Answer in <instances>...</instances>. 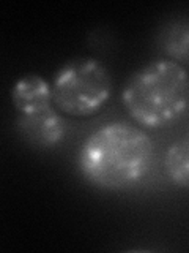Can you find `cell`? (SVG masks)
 I'll list each match as a JSON object with an SVG mask.
<instances>
[{"label": "cell", "instance_id": "cell-1", "mask_svg": "<svg viewBox=\"0 0 189 253\" xmlns=\"http://www.w3.org/2000/svg\"><path fill=\"white\" fill-rule=\"evenodd\" d=\"M153 150V141L139 126L109 122L85 139L77 163L82 176L94 187L125 190L147 176Z\"/></svg>", "mask_w": 189, "mask_h": 253}, {"label": "cell", "instance_id": "cell-2", "mask_svg": "<svg viewBox=\"0 0 189 253\" xmlns=\"http://www.w3.org/2000/svg\"><path fill=\"white\" fill-rule=\"evenodd\" d=\"M122 101L139 125L147 128L167 126L188 108V71L170 59L150 62L129 76L123 87Z\"/></svg>", "mask_w": 189, "mask_h": 253}, {"label": "cell", "instance_id": "cell-3", "mask_svg": "<svg viewBox=\"0 0 189 253\" xmlns=\"http://www.w3.org/2000/svg\"><path fill=\"white\" fill-rule=\"evenodd\" d=\"M51 85L54 105L71 117L94 116L112 93V78L107 68L93 57L66 62L55 73Z\"/></svg>", "mask_w": 189, "mask_h": 253}, {"label": "cell", "instance_id": "cell-4", "mask_svg": "<svg viewBox=\"0 0 189 253\" xmlns=\"http://www.w3.org/2000/svg\"><path fill=\"white\" fill-rule=\"evenodd\" d=\"M16 128L30 146L43 149L57 146L66 133L65 121L54 106L33 114H19L16 119Z\"/></svg>", "mask_w": 189, "mask_h": 253}, {"label": "cell", "instance_id": "cell-5", "mask_svg": "<svg viewBox=\"0 0 189 253\" xmlns=\"http://www.w3.org/2000/svg\"><path fill=\"white\" fill-rule=\"evenodd\" d=\"M13 105L19 114H33L52 108V85L39 75H26L11 90Z\"/></svg>", "mask_w": 189, "mask_h": 253}, {"label": "cell", "instance_id": "cell-6", "mask_svg": "<svg viewBox=\"0 0 189 253\" xmlns=\"http://www.w3.org/2000/svg\"><path fill=\"white\" fill-rule=\"evenodd\" d=\"M158 42L170 60L189 62V19L180 18L164 26Z\"/></svg>", "mask_w": 189, "mask_h": 253}, {"label": "cell", "instance_id": "cell-7", "mask_svg": "<svg viewBox=\"0 0 189 253\" xmlns=\"http://www.w3.org/2000/svg\"><path fill=\"white\" fill-rule=\"evenodd\" d=\"M164 169L173 185L189 188V139H180L167 149Z\"/></svg>", "mask_w": 189, "mask_h": 253}]
</instances>
